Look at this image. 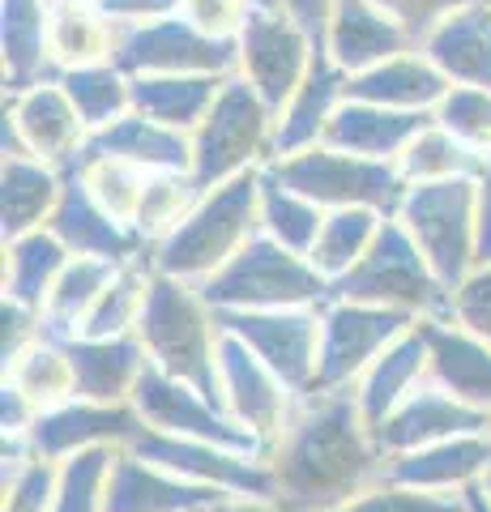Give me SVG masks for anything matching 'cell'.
Wrapping results in <instances>:
<instances>
[{
    "instance_id": "b9f144b4",
    "label": "cell",
    "mask_w": 491,
    "mask_h": 512,
    "mask_svg": "<svg viewBox=\"0 0 491 512\" xmlns=\"http://www.w3.org/2000/svg\"><path fill=\"white\" fill-rule=\"evenodd\" d=\"M325 210L316 201H308L304 192H295L278 180V175L261 171V231L269 239H278L291 252H312L316 235H321Z\"/></svg>"
},
{
    "instance_id": "cb8c5ba5",
    "label": "cell",
    "mask_w": 491,
    "mask_h": 512,
    "mask_svg": "<svg viewBox=\"0 0 491 512\" xmlns=\"http://www.w3.org/2000/svg\"><path fill=\"white\" fill-rule=\"evenodd\" d=\"M410 47H419L406 35L398 18H389L372 0H334L325 26V52L334 56L346 73H363L372 64L402 56Z\"/></svg>"
},
{
    "instance_id": "ab89813d",
    "label": "cell",
    "mask_w": 491,
    "mask_h": 512,
    "mask_svg": "<svg viewBox=\"0 0 491 512\" xmlns=\"http://www.w3.org/2000/svg\"><path fill=\"white\" fill-rule=\"evenodd\" d=\"M380 227H385V214H376V210H359V205H351V210H325L321 235H316L308 261L321 269L325 282H334L351 265L363 261V252L376 244Z\"/></svg>"
},
{
    "instance_id": "8d00e7d4",
    "label": "cell",
    "mask_w": 491,
    "mask_h": 512,
    "mask_svg": "<svg viewBox=\"0 0 491 512\" xmlns=\"http://www.w3.org/2000/svg\"><path fill=\"white\" fill-rule=\"evenodd\" d=\"M116 261H99V256H73L65 274L56 278L52 295L43 303V325L52 338H77L94 312V303L107 291V282L116 278Z\"/></svg>"
},
{
    "instance_id": "c3c4849f",
    "label": "cell",
    "mask_w": 491,
    "mask_h": 512,
    "mask_svg": "<svg viewBox=\"0 0 491 512\" xmlns=\"http://www.w3.org/2000/svg\"><path fill=\"white\" fill-rule=\"evenodd\" d=\"M449 316L491 346V261L449 291Z\"/></svg>"
},
{
    "instance_id": "5bb4252c",
    "label": "cell",
    "mask_w": 491,
    "mask_h": 512,
    "mask_svg": "<svg viewBox=\"0 0 491 512\" xmlns=\"http://www.w3.org/2000/svg\"><path fill=\"white\" fill-rule=\"evenodd\" d=\"M133 410L141 427L163 431V436H184V440H210V444H231L248 448V453H265V448L248 436V431L231 419V414L214 402L210 393H201L197 384L180 376H167L150 363L137 380Z\"/></svg>"
},
{
    "instance_id": "7402d4cb",
    "label": "cell",
    "mask_w": 491,
    "mask_h": 512,
    "mask_svg": "<svg viewBox=\"0 0 491 512\" xmlns=\"http://www.w3.org/2000/svg\"><path fill=\"white\" fill-rule=\"evenodd\" d=\"M227 491L188 483L176 470L146 461L133 448H120L112 487H107V512H205Z\"/></svg>"
},
{
    "instance_id": "e575fe53",
    "label": "cell",
    "mask_w": 491,
    "mask_h": 512,
    "mask_svg": "<svg viewBox=\"0 0 491 512\" xmlns=\"http://www.w3.org/2000/svg\"><path fill=\"white\" fill-rule=\"evenodd\" d=\"M5 265H0V299H18L26 308H39L52 295L56 278L65 274V265L73 261V252L60 244L52 231H30L18 239H5Z\"/></svg>"
},
{
    "instance_id": "30bf717a",
    "label": "cell",
    "mask_w": 491,
    "mask_h": 512,
    "mask_svg": "<svg viewBox=\"0 0 491 512\" xmlns=\"http://www.w3.org/2000/svg\"><path fill=\"white\" fill-rule=\"evenodd\" d=\"M410 325H415V320L402 312L325 299L321 303V355H316V376H312L308 393L355 389L359 376L376 363L380 350H389Z\"/></svg>"
},
{
    "instance_id": "603a6c76",
    "label": "cell",
    "mask_w": 491,
    "mask_h": 512,
    "mask_svg": "<svg viewBox=\"0 0 491 512\" xmlns=\"http://www.w3.org/2000/svg\"><path fill=\"white\" fill-rule=\"evenodd\" d=\"M432 120H436V111H398V107L346 99L334 111V120H329L321 141L334 150H346V154L376 158V163H398L406 154V146Z\"/></svg>"
},
{
    "instance_id": "836d02e7",
    "label": "cell",
    "mask_w": 491,
    "mask_h": 512,
    "mask_svg": "<svg viewBox=\"0 0 491 512\" xmlns=\"http://www.w3.org/2000/svg\"><path fill=\"white\" fill-rule=\"evenodd\" d=\"M120 22L103 9V0H69V5L52 9V64L56 77L69 69H86V64H103L116 56Z\"/></svg>"
},
{
    "instance_id": "d590c367",
    "label": "cell",
    "mask_w": 491,
    "mask_h": 512,
    "mask_svg": "<svg viewBox=\"0 0 491 512\" xmlns=\"http://www.w3.org/2000/svg\"><path fill=\"white\" fill-rule=\"evenodd\" d=\"M5 384H13L35 414H47L56 406H65L77 397V372H73V359H69V346L65 338H52V333H43V338L18 355L9 367H5Z\"/></svg>"
},
{
    "instance_id": "7bdbcfd3",
    "label": "cell",
    "mask_w": 491,
    "mask_h": 512,
    "mask_svg": "<svg viewBox=\"0 0 491 512\" xmlns=\"http://www.w3.org/2000/svg\"><path fill=\"white\" fill-rule=\"evenodd\" d=\"M73 167L82 171L90 197L99 201L116 222L133 227L137 210H141V197H146V184H150V171L129 163V158H112V154H82Z\"/></svg>"
},
{
    "instance_id": "4fadbf2b",
    "label": "cell",
    "mask_w": 491,
    "mask_h": 512,
    "mask_svg": "<svg viewBox=\"0 0 491 512\" xmlns=\"http://www.w3.org/2000/svg\"><path fill=\"white\" fill-rule=\"evenodd\" d=\"M299 393L269 367L257 350H248L240 338L223 329V346H218V406H223L235 423H240L265 453L291 423V410Z\"/></svg>"
},
{
    "instance_id": "f1b7e54d",
    "label": "cell",
    "mask_w": 491,
    "mask_h": 512,
    "mask_svg": "<svg viewBox=\"0 0 491 512\" xmlns=\"http://www.w3.org/2000/svg\"><path fill=\"white\" fill-rule=\"evenodd\" d=\"M73 372H77V397L86 402H133L137 380L150 367L146 346L129 338H65Z\"/></svg>"
},
{
    "instance_id": "11a10c76",
    "label": "cell",
    "mask_w": 491,
    "mask_h": 512,
    "mask_svg": "<svg viewBox=\"0 0 491 512\" xmlns=\"http://www.w3.org/2000/svg\"><path fill=\"white\" fill-rule=\"evenodd\" d=\"M278 9H287L291 18L325 47V26H329V9H334V0H278Z\"/></svg>"
},
{
    "instance_id": "e0dca14e",
    "label": "cell",
    "mask_w": 491,
    "mask_h": 512,
    "mask_svg": "<svg viewBox=\"0 0 491 512\" xmlns=\"http://www.w3.org/2000/svg\"><path fill=\"white\" fill-rule=\"evenodd\" d=\"M137 431L141 419L133 402H86V397H73V402L39 414L30 423L26 440L39 457L65 461L73 453H86V448H129Z\"/></svg>"
},
{
    "instance_id": "74e56055",
    "label": "cell",
    "mask_w": 491,
    "mask_h": 512,
    "mask_svg": "<svg viewBox=\"0 0 491 512\" xmlns=\"http://www.w3.org/2000/svg\"><path fill=\"white\" fill-rule=\"evenodd\" d=\"M483 163L487 154L466 146L440 120H432L406 146V154L398 158V171L406 175V184H440V180H479Z\"/></svg>"
},
{
    "instance_id": "6da1fadb",
    "label": "cell",
    "mask_w": 491,
    "mask_h": 512,
    "mask_svg": "<svg viewBox=\"0 0 491 512\" xmlns=\"http://www.w3.org/2000/svg\"><path fill=\"white\" fill-rule=\"evenodd\" d=\"M282 512H334L385 478V453L351 389L299 393L291 423L265 453Z\"/></svg>"
},
{
    "instance_id": "ba28073f",
    "label": "cell",
    "mask_w": 491,
    "mask_h": 512,
    "mask_svg": "<svg viewBox=\"0 0 491 512\" xmlns=\"http://www.w3.org/2000/svg\"><path fill=\"white\" fill-rule=\"evenodd\" d=\"M393 218L406 227L432 274L449 291L479 269V188L474 180L410 184Z\"/></svg>"
},
{
    "instance_id": "4316f807",
    "label": "cell",
    "mask_w": 491,
    "mask_h": 512,
    "mask_svg": "<svg viewBox=\"0 0 491 512\" xmlns=\"http://www.w3.org/2000/svg\"><path fill=\"white\" fill-rule=\"evenodd\" d=\"M52 0H0V73L5 94L56 77L52 64Z\"/></svg>"
},
{
    "instance_id": "6f0895ef",
    "label": "cell",
    "mask_w": 491,
    "mask_h": 512,
    "mask_svg": "<svg viewBox=\"0 0 491 512\" xmlns=\"http://www.w3.org/2000/svg\"><path fill=\"white\" fill-rule=\"evenodd\" d=\"M205 512H282L269 495H223V500H214Z\"/></svg>"
},
{
    "instance_id": "bcb514c9",
    "label": "cell",
    "mask_w": 491,
    "mask_h": 512,
    "mask_svg": "<svg viewBox=\"0 0 491 512\" xmlns=\"http://www.w3.org/2000/svg\"><path fill=\"white\" fill-rule=\"evenodd\" d=\"M436 120L462 137L479 154H491V90L483 86H449V94L436 107Z\"/></svg>"
},
{
    "instance_id": "484cf974",
    "label": "cell",
    "mask_w": 491,
    "mask_h": 512,
    "mask_svg": "<svg viewBox=\"0 0 491 512\" xmlns=\"http://www.w3.org/2000/svg\"><path fill=\"white\" fill-rule=\"evenodd\" d=\"M449 77L436 69L423 47H410L402 56H389L363 73H351L346 82V99L398 107V111H436L440 99L449 94Z\"/></svg>"
},
{
    "instance_id": "f6af8a7d",
    "label": "cell",
    "mask_w": 491,
    "mask_h": 512,
    "mask_svg": "<svg viewBox=\"0 0 491 512\" xmlns=\"http://www.w3.org/2000/svg\"><path fill=\"white\" fill-rule=\"evenodd\" d=\"M120 448H86L56 461V512H107Z\"/></svg>"
},
{
    "instance_id": "ee69618b",
    "label": "cell",
    "mask_w": 491,
    "mask_h": 512,
    "mask_svg": "<svg viewBox=\"0 0 491 512\" xmlns=\"http://www.w3.org/2000/svg\"><path fill=\"white\" fill-rule=\"evenodd\" d=\"M201 184L188 167H171V171H150V184H146V197H141V210H137V235L146 239V248L158 244L163 235H171L180 222L193 214V205L201 201Z\"/></svg>"
},
{
    "instance_id": "52a82bcc",
    "label": "cell",
    "mask_w": 491,
    "mask_h": 512,
    "mask_svg": "<svg viewBox=\"0 0 491 512\" xmlns=\"http://www.w3.org/2000/svg\"><path fill=\"white\" fill-rule=\"evenodd\" d=\"M265 171L278 175L287 188L304 192L321 210H351V205H359V210H376L385 218L398 214V205L410 188L398 163H376V158H363V154H346L325 146V141H316V146L299 154H282Z\"/></svg>"
},
{
    "instance_id": "f546056e",
    "label": "cell",
    "mask_w": 491,
    "mask_h": 512,
    "mask_svg": "<svg viewBox=\"0 0 491 512\" xmlns=\"http://www.w3.org/2000/svg\"><path fill=\"white\" fill-rule=\"evenodd\" d=\"M60 192H65L60 167L30 154L0 158V239L43 231L60 205Z\"/></svg>"
},
{
    "instance_id": "f35d334b",
    "label": "cell",
    "mask_w": 491,
    "mask_h": 512,
    "mask_svg": "<svg viewBox=\"0 0 491 512\" xmlns=\"http://www.w3.org/2000/svg\"><path fill=\"white\" fill-rule=\"evenodd\" d=\"M0 512H56V461L39 457L26 436H5Z\"/></svg>"
},
{
    "instance_id": "94428289",
    "label": "cell",
    "mask_w": 491,
    "mask_h": 512,
    "mask_svg": "<svg viewBox=\"0 0 491 512\" xmlns=\"http://www.w3.org/2000/svg\"><path fill=\"white\" fill-rule=\"evenodd\" d=\"M483 491H487V495H491V470H487V478H483Z\"/></svg>"
},
{
    "instance_id": "d4e9b609",
    "label": "cell",
    "mask_w": 491,
    "mask_h": 512,
    "mask_svg": "<svg viewBox=\"0 0 491 512\" xmlns=\"http://www.w3.org/2000/svg\"><path fill=\"white\" fill-rule=\"evenodd\" d=\"M346 82H351V73L342 69L321 47L312 60L308 77L295 86V94L278 111V128H274V158L282 154H299L316 146V141L325 137L329 120H334V111L346 103Z\"/></svg>"
},
{
    "instance_id": "f907efd6",
    "label": "cell",
    "mask_w": 491,
    "mask_h": 512,
    "mask_svg": "<svg viewBox=\"0 0 491 512\" xmlns=\"http://www.w3.org/2000/svg\"><path fill=\"white\" fill-rule=\"evenodd\" d=\"M180 13L201 30V35L235 43V39H240V30H244V22H248L252 5H248V0H184Z\"/></svg>"
},
{
    "instance_id": "8fae6325",
    "label": "cell",
    "mask_w": 491,
    "mask_h": 512,
    "mask_svg": "<svg viewBox=\"0 0 491 512\" xmlns=\"http://www.w3.org/2000/svg\"><path fill=\"white\" fill-rule=\"evenodd\" d=\"M316 43L287 9H252L235 39V73L261 94V99L282 111V103L295 94V86L308 77Z\"/></svg>"
},
{
    "instance_id": "9f6ffc18",
    "label": "cell",
    "mask_w": 491,
    "mask_h": 512,
    "mask_svg": "<svg viewBox=\"0 0 491 512\" xmlns=\"http://www.w3.org/2000/svg\"><path fill=\"white\" fill-rule=\"evenodd\" d=\"M474 188H479V265H487L491 261V154H487Z\"/></svg>"
},
{
    "instance_id": "60d3db41",
    "label": "cell",
    "mask_w": 491,
    "mask_h": 512,
    "mask_svg": "<svg viewBox=\"0 0 491 512\" xmlns=\"http://www.w3.org/2000/svg\"><path fill=\"white\" fill-rule=\"evenodd\" d=\"M60 86L69 90V99H73L77 111H82L90 133L94 128H107L112 120H120V116H129L133 111V77L124 73L116 60L60 73Z\"/></svg>"
},
{
    "instance_id": "9a60e30c",
    "label": "cell",
    "mask_w": 491,
    "mask_h": 512,
    "mask_svg": "<svg viewBox=\"0 0 491 512\" xmlns=\"http://www.w3.org/2000/svg\"><path fill=\"white\" fill-rule=\"evenodd\" d=\"M129 448L146 461L176 470L188 483H201L227 495H274V474H269L265 453H248V448L210 444V440L163 436V431H150V427H141Z\"/></svg>"
},
{
    "instance_id": "681fc988",
    "label": "cell",
    "mask_w": 491,
    "mask_h": 512,
    "mask_svg": "<svg viewBox=\"0 0 491 512\" xmlns=\"http://www.w3.org/2000/svg\"><path fill=\"white\" fill-rule=\"evenodd\" d=\"M43 333L47 325L39 308H26L18 299H0V367H9L18 355H26Z\"/></svg>"
},
{
    "instance_id": "83f0119b",
    "label": "cell",
    "mask_w": 491,
    "mask_h": 512,
    "mask_svg": "<svg viewBox=\"0 0 491 512\" xmlns=\"http://www.w3.org/2000/svg\"><path fill=\"white\" fill-rule=\"evenodd\" d=\"M419 47L453 86L491 90V0L453 9L449 18L436 22V30Z\"/></svg>"
},
{
    "instance_id": "277c9868",
    "label": "cell",
    "mask_w": 491,
    "mask_h": 512,
    "mask_svg": "<svg viewBox=\"0 0 491 512\" xmlns=\"http://www.w3.org/2000/svg\"><path fill=\"white\" fill-rule=\"evenodd\" d=\"M325 299L368 303V308L402 312L410 320H436L449 316V286L432 274L419 244L406 235L398 218H385L376 244L363 252V261L351 265L342 278L329 282Z\"/></svg>"
},
{
    "instance_id": "44dd1931",
    "label": "cell",
    "mask_w": 491,
    "mask_h": 512,
    "mask_svg": "<svg viewBox=\"0 0 491 512\" xmlns=\"http://www.w3.org/2000/svg\"><path fill=\"white\" fill-rule=\"evenodd\" d=\"M487 470H491V427L385 457V478L419 491H445V495H462L470 487H479Z\"/></svg>"
},
{
    "instance_id": "91938a15",
    "label": "cell",
    "mask_w": 491,
    "mask_h": 512,
    "mask_svg": "<svg viewBox=\"0 0 491 512\" xmlns=\"http://www.w3.org/2000/svg\"><path fill=\"white\" fill-rule=\"evenodd\" d=\"M252 9H278V0H248Z\"/></svg>"
},
{
    "instance_id": "ffe728a7",
    "label": "cell",
    "mask_w": 491,
    "mask_h": 512,
    "mask_svg": "<svg viewBox=\"0 0 491 512\" xmlns=\"http://www.w3.org/2000/svg\"><path fill=\"white\" fill-rule=\"evenodd\" d=\"M427 338V380L491 419V346L453 316L419 320Z\"/></svg>"
},
{
    "instance_id": "d6986e66",
    "label": "cell",
    "mask_w": 491,
    "mask_h": 512,
    "mask_svg": "<svg viewBox=\"0 0 491 512\" xmlns=\"http://www.w3.org/2000/svg\"><path fill=\"white\" fill-rule=\"evenodd\" d=\"M47 231H52L73 256H99V261H116V265L150 252L146 239H141L133 227L116 222L90 197V188H86L77 167H65V192H60V205H56L52 222H47Z\"/></svg>"
},
{
    "instance_id": "2e32d148",
    "label": "cell",
    "mask_w": 491,
    "mask_h": 512,
    "mask_svg": "<svg viewBox=\"0 0 491 512\" xmlns=\"http://www.w3.org/2000/svg\"><path fill=\"white\" fill-rule=\"evenodd\" d=\"M218 325H223L231 338H240L248 350H257L295 393L312 389L316 355H321V308L218 312Z\"/></svg>"
},
{
    "instance_id": "7c38bea8",
    "label": "cell",
    "mask_w": 491,
    "mask_h": 512,
    "mask_svg": "<svg viewBox=\"0 0 491 512\" xmlns=\"http://www.w3.org/2000/svg\"><path fill=\"white\" fill-rule=\"evenodd\" d=\"M112 60L129 77H150V73H218V77H231L235 73V43L201 35L184 13H167V18L120 22V39H116Z\"/></svg>"
},
{
    "instance_id": "7dc6e473",
    "label": "cell",
    "mask_w": 491,
    "mask_h": 512,
    "mask_svg": "<svg viewBox=\"0 0 491 512\" xmlns=\"http://www.w3.org/2000/svg\"><path fill=\"white\" fill-rule=\"evenodd\" d=\"M334 512H462V495L445 491H419L393 478H380L368 491H359L355 500H346Z\"/></svg>"
},
{
    "instance_id": "1f68e13d",
    "label": "cell",
    "mask_w": 491,
    "mask_h": 512,
    "mask_svg": "<svg viewBox=\"0 0 491 512\" xmlns=\"http://www.w3.org/2000/svg\"><path fill=\"white\" fill-rule=\"evenodd\" d=\"M227 86V77L218 73H150L133 77V111L150 116L158 124L188 133L210 116V107L218 99V90Z\"/></svg>"
},
{
    "instance_id": "4dcf8cb0",
    "label": "cell",
    "mask_w": 491,
    "mask_h": 512,
    "mask_svg": "<svg viewBox=\"0 0 491 512\" xmlns=\"http://www.w3.org/2000/svg\"><path fill=\"white\" fill-rule=\"evenodd\" d=\"M82 154L129 158V163L146 167V171H171V167L193 171V137L141 116V111H129V116L112 120L107 128H94Z\"/></svg>"
},
{
    "instance_id": "9c48e42d",
    "label": "cell",
    "mask_w": 491,
    "mask_h": 512,
    "mask_svg": "<svg viewBox=\"0 0 491 512\" xmlns=\"http://www.w3.org/2000/svg\"><path fill=\"white\" fill-rule=\"evenodd\" d=\"M90 141L82 111L73 107L60 77H47L39 86L5 94V116H0V150L5 158H43L52 167H73Z\"/></svg>"
},
{
    "instance_id": "7a4b0ae2",
    "label": "cell",
    "mask_w": 491,
    "mask_h": 512,
    "mask_svg": "<svg viewBox=\"0 0 491 512\" xmlns=\"http://www.w3.org/2000/svg\"><path fill=\"white\" fill-rule=\"evenodd\" d=\"M261 171H244L218 188H205L201 201L193 205V214L171 235L150 244V265L158 274L201 286L252 235H261Z\"/></svg>"
},
{
    "instance_id": "8992f818",
    "label": "cell",
    "mask_w": 491,
    "mask_h": 512,
    "mask_svg": "<svg viewBox=\"0 0 491 512\" xmlns=\"http://www.w3.org/2000/svg\"><path fill=\"white\" fill-rule=\"evenodd\" d=\"M274 128L278 111L252 90L240 73L227 77L218 99L193 128V175L201 188H218L244 171L274 163Z\"/></svg>"
},
{
    "instance_id": "816d5d0a",
    "label": "cell",
    "mask_w": 491,
    "mask_h": 512,
    "mask_svg": "<svg viewBox=\"0 0 491 512\" xmlns=\"http://www.w3.org/2000/svg\"><path fill=\"white\" fill-rule=\"evenodd\" d=\"M372 5H380L389 18H398L406 26V35L415 43H423L436 30L440 18H449V13L462 9V5H474V0H372Z\"/></svg>"
},
{
    "instance_id": "5b68a950",
    "label": "cell",
    "mask_w": 491,
    "mask_h": 512,
    "mask_svg": "<svg viewBox=\"0 0 491 512\" xmlns=\"http://www.w3.org/2000/svg\"><path fill=\"white\" fill-rule=\"evenodd\" d=\"M201 295L218 312H265V308H321L329 295L325 274L304 252L282 248L265 231L201 282Z\"/></svg>"
},
{
    "instance_id": "3957f363",
    "label": "cell",
    "mask_w": 491,
    "mask_h": 512,
    "mask_svg": "<svg viewBox=\"0 0 491 512\" xmlns=\"http://www.w3.org/2000/svg\"><path fill=\"white\" fill-rule=\"evenodd\" d=\"M137 342L146 346V359L167 376L197 384L218 402V346L223 325L218 312L205 303L201 286L167 278L154 269V286L137 325Z\"/></svg>"
},
{
    "instance_id": "db71d44e",
    "label": "cell",
    "mask_w": 491,
    "mask_h": 512,
    "mask_svg": "<svg viewBox=\"0 0 491 512\" xmlns=\"http://www.w3.org/2000/svg\"><path fill=\"white\" fill-rule=\"evenodd\" d=\"M103 9L120 22H146V18H167V13H180L184 0H103Z\"/></svg>"
},
{
    "instance_id": "ac0fdd59",
    "label": "cell",
    "mask_w": 491,
    "mask_h": 512,
    "mask_svg": "<svg viewBox=\"0 0 491 512\" xmlns=\"http://www.w3.org/2000/svg\"><path fill=\"white\" fill-rule=\"evenodd\" d=\"M487 427H491L487 414L457 402V397L445 393L440 384L423 380L372 427V436H376L380 453L398 457V453H410V448H427V444L466 436V431H487Z\"/></svg>"
},
{
    "instance_id": "d6a6232c",
    "label": "cell",
    "mask_w": 491,
    "mask_h": 512,
    "mask_svg": "<svg viewBox=\"0 0 491 512\" xmlns=\"http://www.w3.org/2000/svg\"><path fill=\"white\" fill-rule=\"evenodd\" d=\"M423 380H427V338H423V329L415 320V325H410L389 350H380L376 363L359 376V384L351 393H355V402L363 410V419H368V427H376Z\"/></svg>"
},
{
    "instance_id": "680465c9",
    "label": "cell",
    "mask_w": 491,
    "mask_h": 512,
    "mask_svg": "<svg viewBox=\"0 0 491 512\" xmlns=\"http://www.w3.org/2000/svg\"><path fill=\"white\" fill-rule=\"evenodd\" d=\"M462 512H491V495L483 491V483L462 491Z\"/></svg>"
},
{
    "instance_id": "f5cc1de1",
    "label": "cell",
    "mask_w": 491,
    "mask_h": 512,
    "mask_svg": "<svg viewBox=\"0 0 491 512\" xmlns=\"http://www.w3.org/2000/svg\"><path fill=\"white\" fill-rule=\"evenodd\" d=\"M35 419H39V414L30 410L26 397L13 389V384L0 380V436H26Z\"/></svg>"
},
{
    "instance_id": "6125c7cd",
    "label": "cell",
    "mask_w": 491,
    "mask_h": 512,
    "mask_svg": "<svg viewBox=\"0 0 491 512\" xmlns=\"http://www.w3.org/2000/svg\"><path fill=\"white\" fill-rule=\"evenodd\" d=\"M52 5H69V0H52Z\"/></svg>"
}]
</instances>
